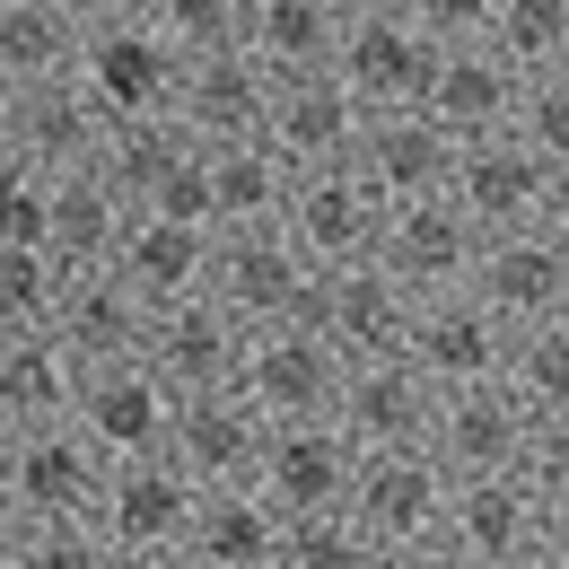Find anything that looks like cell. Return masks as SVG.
<instances>
[{
	"label": "cell",
	"instance_id": "3",
	"mask_svg": "<svg viewBox=\"0 0 569 569\" xmlns=\"http://www.w3.org/2000/svg\"><path fill=\"white\" fill-rule=\"evenodd\" d=\"M447 211L473 237H526V228H569V167L535 158L526 141H465L447 176Z\"/></svg>",
	"mask_w": 569,
	"mask_h": 569
},
{
	"label": "cell",
	"instance_id": "19",
	"mask_svg": "<svg viewBox=\"0 0 569 569\" xmlns=\"http://www.w3.org/2000/svg\"><path fill=\"white\" fill-rule=\"evenodd\" d=\"M403 359L421 368L438 395H456V386H491L499 359H508V325H499L473 289L421 298V307H412V333H403Z\"/></svg>",
	"mask_w": 569,
	"mask_h": 569
},
{
	"label": "cell",
	"instance_id": "27",
	"mask_svg": "<svg viewBox=\"0 0 569 569\" xmlns=\"http://www.w3.org/2000/svg\"><path fill=\"white\" fill-rule=\"evenodd\" d=\"M342 44V0H246V62L289 88V79H325Z\"/></svg>",
	"mask_w": 569,
	"mask_h": 569
},
{
	"label": "cell",
	"instance_id": "34",
	"mask_svg": "<svg viewBox=\"0 0 569 569\" xmlns=\"http://www.w3.org/2000/svg\"><path fill=\"white\" fill-rule=\"evenodd\" d=\"M473 36L517 79H561L569 71V9L561 0H482V27Z\"/></svg>",
	"mask_w": 569,
	"mask_h": 569
},
{
	"label": "cell",
	"instance_id": "23",
	"mask_svg": "<svg viewBox=\"0 0 569 569\" xmlns=\"http://www.w3.org/2000/svg\"><path fill=\"white\" fill-rule=\"evenodd\" d=\"M263 106H272V79L254 71L246 53H211V62H184L176 71L167 123L193 149H228V141H254L263 132Z\"/></svg>",
	"mask_w": 569,
	"mask_h": 569
},
{
	"label": "cell",
	"instance_id": "32",
	"mask_svg": "<svg viewBox=\"0 0 569 569\" xmlns=\"http://www.w3.org/2000/svg\"><path fill=\"white\" fill-rule=\"evenodd\" d=\"M79 62V0H0V88H44Z\"/></svg>",
	"mask_w": 569,
	"mask_h": 569
},
{
	"label": "cell",
	"instance_id": "8",
	"mask_svg": "<svg viewBox=\"0 0 569 569\" xmlns=\"http://www.w3.org/2000/svg\"><path fill=\"white\" fill-rule=\"evenodd\" d=\"M333 395H342V359L325 351L307 325H281V333H254L246 342V368H237V403L263 429H307L333 421Z\"/></svg>",
	"mask_w": 569,
	"mask_h": 569
},
{
	"label": "cell",
	"instance_id": "15",
	"mask_svg": "<svg viewBox=\"0 0 569 569\" xmlns=\"http://www.w3.org/2000/svg\"><path fill=\"white\" fill-rule=\"evenodd\" d=\"M325 351L342 359V368H377V359H403V333H412V298L386 281L377 263H359V272H333V281H316L307 298V316H298Z\"/></svg>",
	"mask_w": 569,
	"mask_h": 569
},
{
	"label": "cell",
	"instance_id": "45",
	"mask_svg": "<svg viewBox=\"0 0 569 569\" xmlns=\"http://www.w3.org/2000/svg\"><path fill=\"white\" fill-rule=\"evenodd\" d=\"M535 569H569V561H535Z\"/></svg>",
	"mask_w": 569,
	"mask_h": 569
},
{
	"label": "cell",
	"instance_id": "11",
	"mask_svg": "<svg viewBox=\"0 0 569 569\" xmlns=\"http://www.w3.org/2000/svg\"><path fill=\"white\" fill-rule=\"evenodd\" d=\"M535 429H543V421L491 377V386H456V395H438L421 447L438 456L447 482H499V473H517V456H526Z\"/></svg>",
	"mask_w": 569,
	"mask_h": 569
},
{
	"label": "cell",
	"instance_id": "17",
	"mask_svg": "<svg viewBox=\"0 0 569 569\" xmlns=\"http://www.w3.org/2000/svg\"><path fill=\"white\" fill-rule=\"evenodd\" d=\"M359 473V447L333 421H307V429H263V456H254V491L272 499L281 517H333L351 499Z\"/></svg>",
	"mask_w": 569,
	"mask_h": 569
},
{
	"label": "cell",
	"instance_id": "41",
	"mask_svg": "<svg viewBox=\"0 0 569 569\" xmlns=\"http://www.w3.org/2000/svg\"><path fill=\"white\" fill-rule=\"evenodd\" d=\"M27 569H123V561L106 552L97 526H44V535H27Z\"/></svg>",
	"mask_w": 569,
	"mask_h": 569
},
{
	"label": "cell",
	"instance_id": "18",
	"mask_svg": "<svg viewBox=\"0 0 569 569\" xmlns=\"http://www.w3.org/2000/svg\"><path fill=\"white\" fill-rule=\"evenodd\" d=\"M473 254H482V237L447 202H403V211H386V237H377V272L403 289L412 307L421 298H456L473 281Z\"/></svg>",
	"mask_w": 569,
	"mask_h": 569
},
{
	"label": "cell",
	"instance_id": "40",
	"mask_svg": "<svg viewBox=\"0 0 569 569\" xmlns=\"http://www.w3.org/2000/svg\"><path fill=\"white\" fill-rule=\"evenodd\" d=\"M508 141H526L535 158L569 167V71L561 79H526V88H517V123H508Z\"/></svg>",
	"mask_w": 569,
	"mask_h": 569
},
{
	"label": "cell",
	"instance_id": "1",
	"mask_svg": "<svg viewBox=\"0 0 569 569\" xmlns=\"http://www.w3.org/2000/svg\"><path fill=\"white\" fill-rule=\"evenodd\" d=\"M71 88L114 123H158L176 106V53L149 27V0H79V62Z\"/></svg>",
	"mask_w": 569,
	"mask_h": 569
},
{
	"label": "cell",
	"instance_id": "2",
	"mask_svg": "<svg viewBox=\"0 0 569 569\" xmlns=\"http://www.w3.org/2000/svg\"><path fill=\"white\" fill-rule=\"evenodd\" d=\"M438 27L421 18V0H342V44H333V88L359 114H403L429 97L438 71Z\"/></svg>",
	"mask_w": 569,
	"mask_h": 569
},
{
	"label": "cell",
	"instance_id": "31",
	"mask_svg": "<svg viewBox=\"0 0 569 569\" xmlns=\"http://www.w3.org/2000/svg\"><path fill=\"white\" fill-rule=\"evenodd\" d=\"M289 176L272 141H228V149H202V202H211V228H281V202H289Z\"/></svg>",
	"mask_w": 569,
	"mask_h": 569
},
{
	"label": "cell",
	"instance_id": "47",
	"mask_svg": "<svg viewBox=\"0 0 569 569\" xmlns=\"http://www.w3.org/2000/svg\"><path fill=\"white\" fill-rule=\"evenodd\" d=\"M0 456H9V429H0Z\"/></svg>",
	"mask_w": 569,
	"mask_h": 569
},
{
	"label": "cell",
	"instance_id": "26",
	"mask_svg": "<svg viewBox=\"0 0 569 569\" xmlns=\"http://www.w3.org/2000/svg\"><path fill=\"white\" fill-rule=\"evenodd\" d=\"M254 456H263V421H254L237 395L176 403V429H167V465H176L193 491H246V482H254Z\"/></svg>",
	"mask_w": 569,
	"mask_h": 569
},
{
	"label": "cell",
	"instance_id": "46",
	"mask_svg": "<svg viewBox=\"0 0 569 569\" xmlns=\"http://www.w3.org/2000/svg\"><path fill=\"white\" fill-rule=\"evenodd\" d=\"M0 114H9V88H0Z\"/></svg>",
	"mask_w": 569,
	"mask_h": 569
},
{
	"label": "cell",
	"instance_id": "10",
	"mask_svg": "<svg viewBox=\"0 0 569 569\" xmlns=\"http://www.w3.org/2000/svg\"><path fill=\"white\" fill-rule=\"evenodd\" d=\"M246 325L211 307V298H184V307H158L149 316L141 368L176 395V403H202V395H237V368H246Z\"/></svg>",
	"mask_w": 569,
	"mask_h": 569
},
{
	"label": "cell",
	"instance_id": "12",
	"mask_svg": "<svg viewBox=\"0 0 569 569\" xmlns=\"http://www.w3.org/2000/svg\"><path fill=\"white\" fill-rule=\"evenodd\" d=\"M71 429L106 456V465H149L167 456V429H176V395L149 377L141 359H114V368H79L71 395Z\"/></svg>",
	"mask_w": 569,
	"mask_h": 569
},
{
	"label": "cell",
	"instance_id": "25",
	"mask_svg": "<svg viewBox=\"0 0 569 569\" xmlns=\"http://www.w3.org/2000/svg\"><path fill=\"white\" fill-rule=\"evenodd\" d=\"M359 123H368V114L333 88V71H325V79H289V88H272V106H263V141H272V158H281L289 176L351 167Z\"/></svg>",
	"mask_w": 569,
	"mask_h": 569
},
{
	"label": "cell",
	"instance_id": "36",
	"mask_svg": "<svg viewBox=\"0 0 569 569\" xmlns=\"http://www.w3.org/2000/svg\"><path fill=\"white\" fill-rule=\"evenodd\" d=\"M499 386H508L535 421H569V316H561V325H526V333H508Z\"/></svg>",
	"mask_w": 569,
	"mask_h": 569
},
{
	"label": "cell",
	"instance_id": "13",
	"mask_svg": "<svg viewBox=\"0 0 569 569\" xmlns=\"http://www.w3.org/2000/svg\"><path fill=\"white\" fill-rule=\"evenodd\" d=\"M193 482L167 465V456H149V465H114L106 473V499H97V535H106V552L123 569L141 561H176L184 552V526H193Z\"/></svg>",
	"mask_w": 569,
	"mask_h": 569
},
{
	"label": "cell",
	"instance_id": "6",
	"mask_svg": "<svg viewBox=\"0 0 569 569\" xmlns=\"http://www.w3.org/2000/svg\"><path fill=\"white\" fill-rule=\"evenodd\" d=\"M202 298L228 307L246 333H281V325L307 316L316 272L298 263V246H289L281 228H219V237H211V272H202Z\"/></svg>",
	"mask_w": 569,
	"mask_h": 569
},
{
	"label": "cell",
	"instance_id": "7",
	"mask_svg": "<svg viewBox=\"0 0 569 569\" xmlns=\"http://www.w3.org/2000/svg\"><path fill=\"white\" fill-rule=\"evenodd\" d=\"M281 237L298 246V263L316 272V281H333V272H359V263H377V237H386V202L368 193V176L359 167H316V176H298L281 202Z\"/></svg>",
	"mask_w": 569,
	"mask_h": 569
},
{
	"label": "cell",
	"instance_id": "28",
	"mask_svg": "<svg viewBox=\"0 0 569 569\" xmlns=\"http://www.w3.org/2000/svg\"><path fill=\"white\" fill-rule=\"evenodd\" d=\"M106 272L132 289L149 316H158V307H184V298H202V272H211V228H167V219L132 211Z\"/></svg>",
	"mask_w": 569,
	"mask_h": 569
},
{
	"label": "cell",
	"instance_id": "16",
	"mask_svg": "<svg viewBox=\"0 0 569 569\" xmlns=\"http://www.w3.org/2000/svg\"><path fill=\"white\" fill-rule=\"evenodd\" d=\"M0 149L36 176V184H62V176H88L97 149H106V114L79 97L71 79H44V88H18L9 114H0Z\"/></svg>",
	"mask_w": 569,
	"mask_h": 569
},
{
	"label": "cell",
	"instance_id": "22",
	"mask_svg": "<svg viewBox=\"0 0 569 569\" xmlns=\"http://www.w3.org/2000/svg\"><path fill=\"white\" fill-rule=\"evenodd\" d=\"M429 412H438V386H429L412 359H377V368H342V395H333V429L351 438L359 456H395V447H421Z\"/></svg>",
	"mask_w": 569,
	"mask_h": 569
},
{
	"label": "cell",
	"instance_id": "42",
	"mask_svg": "<svg viewBox=\"0 0 569 569\" xmlns=\"http://www.w3.org/2000/svg\"><path fill=\"white\" fill-rule=\"evenodd\" d=\"M377 569H465V552H456L447 535H429V543H403V552H386Z\"/></svg>",
	"mask_w": 569,
	"mask_h": 569
},
{
	"label": "cell",
	"instance_id": "20",
	"mask_svg": "<svg viewBox=\"0 0 569 569\" xmlns=\"http://www.w3.org/2000/svg\"><path fill=\"white\" fill-rule=\"evenodd\" d=\"M482 27V18H473ZM517 88L526 79L499 62L482 36H456L447 53H438V71H429V97H421V114L447 132V141L465 149V141H499L508 123H517Z\"/></svg>",
	"mask_w": 569,
	"mask_h": 569
},
{
	"label": "cell",
	"instance_id": "35",
	"mask_svg": "<svg viewBox=\"0 0 569 569\" xmlns=\"http://www.w3.org/2000/svg\"><path fill=\"white\" fill-rule=\"evenodd\" d=\"M184 158H193V141H184L167 114H158V123H114L106 149H97V184H106L123 211H149V193H158Z\"/></svg>",
	"mask_w": 569,
	"mask_h": 569
},
{
	"label": "cell",
	"instance_id": "37",
	"mask_svg": "<svg viewBox=\"0 0 569 569\" xmlns=\"http://www.w3.org/2000/svg\"><path fill=\"white\" fill-rule=\"evenodd\" d=\"M149 27L167 36L176 71L211 53H246V0H149Z\"/></svg>",
	"mask_w": 569,
	"mask_h": 569
},
{
	"label": "cell",
	"instance_id": "39",
	"mask_svg": "<svg viewBox=\"0 0 569 569\" xmlns=\"http://www.w3.org/2000/svg\"><path fill=\"white\" fill-rule=\"evenodd\" d=\"M53 298H62V272L36 246H0V342L9 333H44L53 325Z\"/></svg>",
	"mask_w": 569,
	"mask_h": 569
},
{
	"label": "cell",
	"instance_id": "5",
	"mask_svg": "<svg viewBox=\"0 0 569 569\" xmlns=\"http://www.w3.org/2000/svg\"><path fill=\"white\" fill-rule=\"evenodd\" d=\"M106 473H114V465H106L71 421L18 429V438H9V456H0V499L27 517V535H44V526H97Z\"/></svg>",
	"mask_w": 569,
	"mask_h": 569
},
{
	"label": "cell",
	"instance_id": "38",
	"mask_svg": "<svg viewBox=\"0 0 569 569\" xmlns=\"http://www.w3.org/2000/svg\"><path fill=\"white\" fill-rule=\"evenodd\" d=\"M377 561H386V552L333 508V517H289L281 526V561L272 569H377Z\"/></svg>",
	"mask_w": 569,
	"mask_h": 569
},
{
	"label": "cell",
	"instance_id": "43",
	"mask_svg": "<svg viewBox=\"0 0 569 569\" xmlns=\"http://www.w3.org/2000/svg\"><path fill=\"white\" fill-rule=\"evenodd\" d=\"M0 569H27V517L0 499Z\"/></svg>",
	"mask_w": 569,
	"mask_h": 569
},
{
	"label": "cell",
	"instance_id": "14",
	"mask_svg": "<svg viewBox=\"0 0 569 569\" xmlns=\"http://www.w3.org/2000/svg\"><path fill=\"white\" fill-rule=\"evenodd\" d=\"M473 298L491 307L508 333L561 325L569 316V228H526V237H482L473 254Z\"/></svg>",
	"mask_w": 569,
	"mask_h": 569
},
{
	"label": "cell",
	"instance_id": "21",
	"mask_svg": "<svg viewBox=\"0 0 569 569\" xmlns=\"http://www.w3.org/2000/svg\"><path fill=\"white\" fill-rule=\"evenodd\" d=\"M351 167L368 176V193H377L386 211H403V202H447L456 141L429 123L421 106H403V114H368V123H359Z\"/></svg>",
	"mask_w": 569,
	"mask_h": 569
},
{
	"label": "cell",
	"instance_id": "24",
	"mask_svg": "<svg viewBox=\"0 0 569 569\" xmlns=\"http://www.w3.org/2000/svg\"><path fill=\"white\" fill-rule=\"evenodd\" d=\"M71 368H114V359H141L149 342V307L114 272H62V298H53V325H44Z\"/></svg>",
	"mask_w": 569,
	"mask_h": 569
},
{
	"label": "cell",
	"instance_id": "9",
	"mask_svg": "<svg viewBox=\"0 0 569 569\" xmlns=\"http://www.w3.org/2000/svg\"><path fill=\"white\" fill-rule=\"evenodd\" d=\"M447 499H456V482L438 473V456L429 447H395V456H359L342 517L377 552H403V543H429L447 526Z\"/></svg>",
	"mask_w": 569,
	"mask_h": 569
},
{
	"label": "cell",
	"instance_id": "33",
	"mask_svg": "<svg viewBox=\"0 0 569 569\" xmlns=\"http://www.w3.org/2000/svg\"><path fill=\"white\" fill-rule=\"evenodd\" d=\"M71 395H79V368L62 359L53 333H9L0 342V429H53L71 421Z\"/></svg>",
	"mask_w": 569,
	"mask_h": 569
},
{
	"label": "cell",
	"instance_id": "29",
	"mask_svg": "<svg viewBox=\"0 0 569 569\" xmlns=\"http://www.w3.org/2000/svg\"><path fill=\"white\" fill-rule=\"evenodd\" d=\"M281 508L254 491H202L193 499V526H184V561L193 569H272L281 561Z\"/></svg>",
	"mask_w": 569,
	"mask_h": 569
},
{
	"label": "cell",
	"instance_id": "30",
	"mask_svg": "<svg viewBox=\"0 0 569 569\" xmlns=\"http://www.w3.org/2000/svg\"><path fill=\"white\" fill-rule=\"evenodd\" d=\"M123 219L132 211L97 184V167L44 184V263H53V272H106L114 246H123Z\"/></svg>",
	"mask_w": 569,
	"mask_h": 569
},
{
	"label": "cell",
	"instance_id": "4",
	"mask_svg": "<svg viewBox=\"0 0 569 569\" xmlns=\"http://www.w3.org/2000/svg\"><path fill=\"white\" fill-rule=\"evenodd\" d=\"M465 569H535V561H569V508H543L517 473L499 482H456L447 526H438Z\"/></svg>",
	"mask_w": 569,
	"mask_h": 569
},
{
	"label": "cell",
	"instance_id": "44",
	"mask_svg": "<svg viewBox=\"0 0 569 569\" xmlns=\"http://www.w3.org/2000/svg\"><path fill=\"white\" fill-rule=\"evenodd\" d=\"M141 569H193V561H184V552H176V561H141Z\"/></svg>",
	"mask_w": 569,
	"mask_h": 569
}]
</instances>
